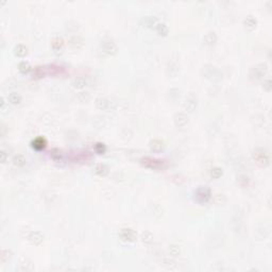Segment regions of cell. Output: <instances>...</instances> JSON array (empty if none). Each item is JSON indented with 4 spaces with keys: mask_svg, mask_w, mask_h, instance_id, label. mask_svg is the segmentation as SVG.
I'll use <instances>...</instances> for the list:
<instances>
[{
    "mask_svg": "<svg viewBox=\"0 0 272 272\" xmlns=\"http://www.w3.org/2000/svg\"><path fill=\"white\" fill-rule=\"evenodd\" d=\"M196 198H197V200H198L199 202H201V203L207 202L208 199L211 198V191H209V189H207V188H199V189L197 190V192H196Z\"/></svg>",
    "mask_w": 272,
    "mask_h": 272,
    "instance_id": "1",
    "label": "cell"
},
{
    "mask_svg": "<svg viewBox=\"0 0 272 272\" xmlns=\"http://www.w3.org/2000/svg\"><path fill=\"white\" fill-rule=\"evenodd\" d=\"M142 162H144V164H145L147 167L154 168V169H157V168H159V167H163V162H162V161L153 159H150V157H147V159H142Z\"/></svg>",
    "mask_w": 272,
    "mask_h": 272,
    "instance_id": "2",
    "label": "cell"
},
{
    "mask_svg": "<svg viewBox=\"0 0 272 272\" xmlns=\"http://www.w3.org/2000/svg\"><path fill=\"white\" fill-rule=\"evenodd\" d=\"M32 146H33V148L35 149V150H43L44 148L46 147V140H45V138H43V137H37V138H35L34 140H33V142H32Z\"/></svg>",
    "mask_w": 272,
    "mask_h": 272,
    "instance_id": "3",
    "label": "cell"
},
{
    "mask_svg": "<svg viewBox=\"0 0 272 272\" xmlns=\"http://www.w3.org/2000/svg\"><path fill=\"white\" fill-rule=\"evenodd\" d=\"M121 237L122 239L124 240H129V241H132V240L135 239V233L130 229H124L123 231L121 232Z\"/></svg>",
    "mask_w": 272,
    "mask_h": 272,
    "instance_id": "4",
    "label": "cell"
},
{
    "mask_svg": "<svg viewBox=\"0 0 272 272\" xmlns=\"http://www.w3.org/2000/svg\"><path fill=\"white\" fill-rule=\"evenodd\" d=\"M15 51H16V54L18 57H24L27 53V48L22 45H18L15 49Z\"/></svg>",
    "mask_w": 272,
    "mask_h": 272,
    "instance_id": "5",
    "label": "cell"
},
{
    "mask_svg": "<svg viewBox=\"0 0 272 272\" xmlns=\"http://www.w3.org/2000/svg\"><path fill=\"white\" fill-rule=\"evenodd\" d=\"M63 46V41H62L61 38H54L52 41V47L55 50H57V49H60Z\"/></svg>",
    "mask_w": 272,
    "mask_h": 272,
    "instance_id": "6",
    "label": "cell"
},
{
    "mask_svg": "<svg viewBox=\"0 0 272 272\" xmlns=\"http://www.w3.org/2000/svg\"><path fill=\"white\" fill-rule=\"evenodd\" d=\"M10 100H11L12 103H15V104H16V103H19V101H20V97H19L17 94L14 93L10 96Z\"/></svg>",
    "mask_w": 272,
    "mask_h": 272,
    "instance_id": "7",
    "label": "cell"
},
{
    "mask_svg": "<svg viewBox=\"0 0 272 272\" xmlns=\"http://www.w3.org/2000/svg\"><path fill=\"white\" fill-rule=\"evenodd\" d=\"M29 68H30L29 64L24 63H24H21L20 65H19V69H20V71H22V72H28Z\"/></svg>",
    "mask_w": 272,
    "mask_h": 272,
    "instance_id": "8",
    "label": "cell"
},
{
    "mask_svg": "<svg viewBox=\"0 0 272 272\" xmlns=\"http://www.w3.org/2000/svg\"><path fill=\"white\" fill-rule=\"evenodd\" d=\"M221 175H222V171L220 170L219 168H215V169H213V171H211V175H213L214 178H219Z\"/></svg>",
    "mask_w": 272,
    "mask_h": 272,
    "instance_id": "9",
    "label": "cell"
},
{
    "mask_svg": "<svg viewBox=\"0 0 272 272\" xmlns=\"http://www.w3.org/2000/svg\"><path fill=\"white\" fill-rule=\"evenodd\" d=\"M96 149H97V151L99 153H102V152H104V150H105V147L103 146V144H97V145H96Z\"/></svg>",
    "mask_w": 272,
    "mask_h": 272,
    "instance_id": "10",
    "label": "cell"
}]
</instances>
